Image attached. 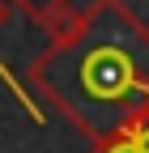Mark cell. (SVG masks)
Instances as JSON below:
<instances>
[{"instance_id": "obj_1", "label": "cell", "mask_w": 149, "mask_h": 153, "mask_svg": "<svg viewBox=\"0 0 149 153\" xmlns=\"http://www.w3.org/2000/svg\"><path fill=\"white\" fill-rule=\"evenodd\" d=\"M30 85L89 145L149 119V26L124 0H94L30 64Z\"/></svg>"}, {"instance_id": "obj_2", "label": "cell", "mask_w": 149, "mask_h": 153, "mask_svg": "<svg viewBox=\"0 0 149 153\" xmlns=\"http://www.w3.org/2000/svg\"><path fill=\"white\" fill-rule=\"evenodd\" d=\"M13 9H22L26 17H34V22H43L47 30L60 34V17L68 9V0H13Z\"/></svg>"}, {"instance_id": "obj_3", "label": "cell", "mask_w": 149, "mask_h": 153, "mask_svg": "<svg viewBox=\"0 0 149 153\" xmlns=\"http://www.w3.org/2000/svg\"><path fill=\"white\" fill-rule=\"evenodd\" d=\"M89 153H141V149H136V136H132V132H119V136H111V140L89 145Z\"/></svg>"}, {"instance_id": "obj_4", "label": "cell", "mask_w": 149, "mask_h": 153, "mask_svg": "<svg viewBox=\"0 0 149 153\" xmlns=\"http://www.w3.org/2000/svg\"><path fill=\"white\" fill-rule=\"evenodd\" d=\"M132 136H136V149H141V153H149V119H145L141 128H132Z\"/></svg>"}, {"instance_id": "obj_5", "label": "cell", "mask_w": 149, "mask_h": 153, "mask_svg": "<svg viewBox=\"0 0 149 153\" xmlns=\"http://www.w3.org/2000/svg\"><path fill=\"white\" fill-rule=\"evenodd\" d=\"M9 17H13V0H0V30L9 26Z\"/></svg>"}]
</instances>
